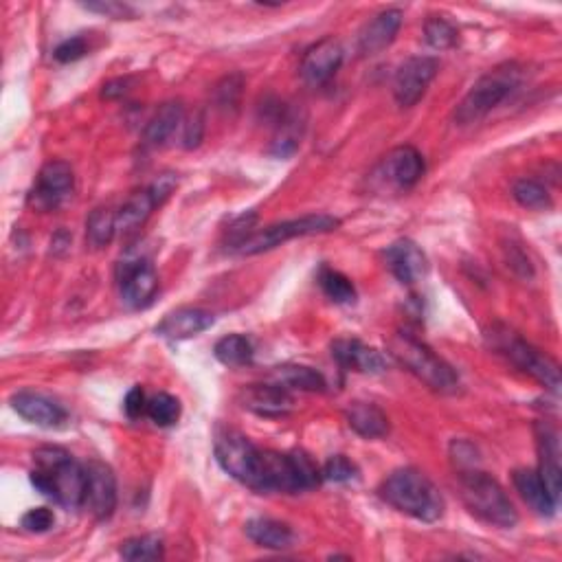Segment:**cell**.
I'll use <instances>...</instances> for the list:
<instances>
[{"mask_svg": "<svg viewBox=\"0 0 562 562\" xmlns=\"http://www.w3.org/2000/svg\"><path fill=\"white\" fill-rule=\"evenodd\" d=\"M31 483L62 508H80L86 494V466L62 446H40L33 451Z\"/></svg>", "mask_w": 562, "mask_h": 562, "instance_id": "obj_1", "label": "cell"}, {"mask_svg": "<svg viewBox=\"0 0 562 562\" xmlns=\"http://www.w3.org/2000/svg\"><path fill=\"white\" fill-rule=\"evenodd\" d=\"M380 497L391 508L424 523H435L444 514V497L435 483L415 468H400L380 486Z\"/></svg>", "mask_w": 562, "mask_h": 562, "instance_id": "obj_2", "label": "cell"}, {"mask_svg": "<svg viewBox=\"0 0 562 562\" xmlns=\"http://www.w3.org/2000/svg\"><path fill=\"white\" fill-rule=\"evenodd\" d=\"M457 488L468 512L475 514L483 523L503 527V530H510L519 523V512H516L510 497L505 494L501 483L490 477L488 472L477 468L459 470Z\"/></svg>", "mask_w": 562, "mask_h": 562, "instance_id": "obj_3", "label": "cell"}, {"mask_svg": "<svg viewBox=\"0 0 562 562\" xmlns=\"http://www.w3.org/2000/svg\"><path fill=\"white\" fill-rule=\"evenodd\" d=\"M521 77L523 71L516 62L499 64L486 75H481L455 108L453 117L457 126H470V123L481 121L519 88Z\"/></svg>", "mask_w": 562, "mask_h": 562, "instance_id": "obj_4", "label": "cell"}, {"mask_svg": "<svg viewBox=\"0 0 562 562\" xmlns=\"http://www.w3.org/2000/svg\"><path fill=\"white\" fill-rule=\"evenodd\" d=\"M391 354L429 389L440 393H455L459 389V376L455 369L442 356H437L429 345L415 339L413 334L400 332L393 336Z\"/></svg>", "mask_w": 562, "mask_h": 562, "instance_id": "obj_5", "label": "cell"}, {"mask_svg": "<svg viewBox=\"0 0 562 562\" xmlns=\"http://www.w3.org/2000/svg\"><path fill=\"white\" fill-rule=\"evenodd\" d=\"M486 339L494 352L508 358V361L519 367L521 372L530 374L549 391L554 393L560 391L558 363L554 358L543 354L541 350H536V347L527 343L525 339H521L519 334L508 328V325H501V323L492 325V328L486 332Z\"/></svg>", "mask_w": 562, "mask_h": 562, "instance_id": "obj_6", "label": "cell"}, {"mask_svg": "<svg viewBox=\"0 0 562 562\" xmlns=\"http://www.w3.org/2000/svg\"><path fill=\"white\" fill-rule=\"evenodd\" d=\"M213 451H216L218 464L227 475L244 483L246 488L266 494L264 451L257 448L249 437L233 429H222L216 433Z\"/></svg>", "mask_w": 562, "mask_h": 562, "instance_id": "obj_7", "label": "cell"}, {"mask_svg": "<svg viewBox=\"0 0 562 562\" xmlns=\"http://www.w3.org/2000/svg\"><path fill=\"white\" fill-rule=\"evenodd\" d=\"M341 227V220L328 216V213H312V216H303L295 220H284L271 224V227L251 231L246 238L235 246V251L242 255H257L264 251L277 249L279 244L295 238H306V235H321L330 233Z\"/></svg>", "mask_w": 562, "mask_h": 562, "instance_id": "obj_8", "label": "cell"}, {"mask_svg": "<svg viewBox=\"0 0 562 562\" xmlns=\"http://www.w3.org/2000/svg\"><path fill=\"white\" fill-rule=\"evenodd\" d=\"M121 299L132 310L148 308L159 292V275L148 255L130 251L119 264Z\"/></svg>", "mask_w": 562, "mask_h": 562, "instance_id": "obj_9", "label": "cell"}, {"mask_svg": "<svg viewBox=\"0 0 562 562\" xmlns=\"http://www.w3.org/2000/svg\"><path fill=\"white\" fill-rule=\"evenodd\" d=\"M73 167L66 161H49L38 174V181L29 191V207L36 211H55L73 194Z\"/></svg>", "mask_w": 562, "mask_h": 562, "instance_id": "obj_10", "label": "cell"}, {"mask_svg": "<svg viewBox=\"0 0 562 562\" xmlns=\"http://www.w3.org/2000/svg\"><path fill=\"white\" fill-rule=\"evenodd\" d=\"M86 494L84 508L97 521H108L117 510V477L112 468L99 459L86 462Z\"/></svg>", "mask_w": 562, "mask_h": 562, "instance_id": "obj_11", "label": "cell"}, {"mask_svg": "<svg viewBox=\"0 0 562 562\" xmlns=\"http://www.w3.org/2000/svg\"><path fill=\"white\" fill-rule=\"evenodd\" d=\"M437 71H440V62L435 58H426V55L409 58L400 66L396 80H393V97L402 108L415 106L435 80Z\"/></svg>", "mask_w": 562, "mask_h": 562, "instance_id": "obj_12", "label": "cell"}, {"mask_svg": "<svg viewBox=\"0 0 562 562\" xmlns=\"http://www.w3.org/2000/svg\"><path fill=\"white\" fill-rule=\"evenodd\" d=\"M343 64V47L339 40L323 38L317 44L303 53L301 58V77L310 86H321L330 82L334 73L341 69Z\"/></svg>", "mask_w": 562, "mask_h": 562, "instance_id": "obj_13", "label": "cell"}, {"mask_svg": "<svg viewBox=\"0 0 562 562\" xmlns=\"http://www.w3.org/2000/svg\"><path fill=\"white\" fill-rule=\"evenodd\" d=\"M536 446H538V477L543 479L547 492L552 494L556 505L560 503L562 470H560V440L554 426L545 422L536 424Z\"/></svg>", "mask_w": 562, "mask_h": 562, "instance_id": "obj_14", "label": "cell"}, {"mask_svg": "<svg viewBox=\"0 0 562 562\" xmlns=\"http://www.w3.org/2000/svg\"><path fill=\"white\" fill-rule=\"evenodd\" d=\"M240 404L255 415H262V418H284L295 407V398L290 396V391L286 387L277 385H246L242 387Z\"/></svg>", "mask_w": 562, "mask_h": 562, "instance_id": "obj_15", "label": "cell"}, {"mask_svg": "<svg viewBox=\"0 0 562 562\" xmlns=\"http://www.w3.org/2000/svg\"><path fill=\"white\" fill-rule=\"evenodd\" d=\"M11 409H14L22 420H27L42 429H60L66 424L69 415L58 402L42 396L36 391H18L11 396Z\"/></svg>", "mask_w": 562, "mask_h": 562, "instance_id": "obj_16", "label": "cell"}, {"mask_svg": "<svg viewBox=\"0 0 562 562\" xmlns=\"http://www.w3.org/2000/svg\"><path fill=\"white\" fill-rule=\"evenodd\" d=\"M385 262L391 275L396 277L400 284H415L426 273H429V260H426L424 251L413 240H398L385 251Z\"/></svg>", "mask_w": 562, "mask_h": 562, "instance_id": "obj_17", "label": "cell"}, {"mask_svg": "<svg viewBox=\"0 0 562 562\" xmlns=\"http://www.w3.org/2000/svg\"><path fill=\"white\" fill-rule=\"evenodd\" d=\"M332 356L343 369L358 374H385L387 372V361L376 347H369L358 339H336L332 343Z\"/></svg>", "mask_w": 562, "mask_h": 562, "instance_id": "obj_18", "label": "cell"}, {"mask_svg": "<svg viewBox=\"0 0 562 562\" xmlns=\"http://www.w3.org/2000/svg\"><path fill=\"white\" fill-rule=\"evenodd\" d=\"M213 323H216V319H213L209 310L185 306L165 314L163 321L156 325V334L163 336L167 341H185L209 330Z\"/></svg>", "mask_w": 562, "mask_h": 562, "instance_id": "obj_19", "label": "cell"}, {"mask_svg": "<svg viewBox=\"0 0 562 562\" xmlns=\"http://www.w3.org/2000/svg\"><path fill=\"white\" fill-rule=\"evenodd\" d=\"M382 174L398 189H411L413 185H418L420 178L424 176L422 154L411 148V145H400V148L391 150L385 156V161H382Z\"/></svg>", "mask_w": 562, "mask_h": 562, "instance_id": "obj_20", "label": "cell"}, {"mask_svg": "<svg viewBox=\"0 0 562 562\" xmlns=\"http://www.w3.org/2000/svg\"><path fill=\"white\" fill-rule=\"evenodd\" d=\"M402 27V11L385 9L374 20H369L358 36V51L363 55H378L391 47Z\"/></svg>", "mask_w": 562, "mask_h": 562, "instance_id": "obj_21", "label": "cell"}, {"mask_svg": "<svg viewBox=\"0 0 562 562\" xmlns=\"http://www.w3.org/2000/svg\"><path fill=\"white\" fill-rule=\"evenodd\" d=\"M185 121V110L181 101H167L154 112L143 132V145L148 148H161L172 137L176 128H181Z\"/></svg>", "mask_w": 562, "mask_h": 562, "instance_id": "obj_22", "label": "cell"}, {"mask_svg": "<svg viewBox=\"0 0 562 562\" xmlns=\"http://www.w3.org/2000/svg\"><path fill=\"white\" fill-rule=\"evenodd\" d=\"M347 424L365 440H380L389 433V418L380 407L372 402H354L350 409L345 411Z\"/></svg>", "mask_w": 562, "mask_h": 562, "instance_id": "obj_23", "label": "cell"}, {"mask_svg": "<svg viewBox=\"0 0 562 562\" xmlns=\"http://www.w3.org/2000/svg\"><path fill=\"white\" fill-rule=\"evenodd\" d=\"M512 479H514V486H516V490H519L523 501L530 505V508L536 514L554 516V512L558 510V505L552 499V494L547 492L545 483H543L541 477H538L536 470H527V468L514 470Z\"/></svg>", "mask_w": 562, "mask_h": 562, "instance_id": "obj_24", "label": "cell"}, {"mask_svg": "<svg viewBox=\"0 0 562 562\" xmlns=\"http://www.w3.org/2000/svg\"><path fill=\"white\" fill-rule=\"evenodd\" d=\"M156 207H159V202H156L148 187L137 191V194H132L126 200V205L117 211V231L123 235L137 233L143 224L150 220Z\"/></svg>", "mask_w": 562, "mask_h": 562, "instance_id": "obj_25", "label": "cell"}, {"mask_svg": "<svg viewBox=\"0 0 562 562\" xmlns=\"http://www.w3.org/2000/svg\"><path fill=\"white\" fill-rule=\"evenodd\" d=\"M277 123L279 126H277L275 141L271 145V154L279 156V159H288V156L295 154L299 148L303 126H306V115L297 108H286V110H279Z\"/></svg>", "mask_w": 562, "mask_h": 562, "instance_id": "obj_26", "label": "cell"}, {"mask_svg": "<svg viewBox=\"0 0 562 562\" xmlns=\"http://www.w3.org/2000/svg\"><path fill=\"white\" fill-rule=\"evenodd\" d=\"M244 532L255 545H260L264 549H277V552L288 549L292 547V543H295V532H292V527L275 519H251L244 525Z\"/></svg>", "mask_w": 562, "mask_h": 562, "instance_id": "obj_27", "label": "cell"}, {"mask_svg": "<svg viewBox=\"0 0 562 562\" xmlns=\"http://www.w3.org/2000/svg\"><path fill=\"white\" fill-rule=\"evenodd\" d=\"M273 378L277 385L295 391H308V393H321L328 389L323 374L308 365H281L273 369Z\"/></svg>", "mask_w": 562, "mask_h": 562, "instance_id": "obj_28", "label": "cell"}, {"mask_svg": "<svg viewBox=\"0 0 562 562\" xmlns=\"http://www.w3.org/2000/svg\"><path fill=\"white\" fill-rule=\"evenodd\" d=\"M213 354H216L218 361L227 367H244L253 363V345L242 334H229L224 336L213 347Z\"/></svg>", "mask_w": 562, "mask_h": 562, "instance_id": "obj_29", "label": "cell"}, {"mask_svg": "<svg viewBox=\"0 0 562 562\" xmlns=\"http://www.w3.org/2000/svg\"><path fill=\"white\" fill-rule=\"evenodd\" d=\"M117 233V213L110 209H95L86 220V242L93 249H104Z\"/></svg>", "mask_w": 562, "mask_h": 562, "instance_id": "obj_30", "label": "cell"}, {"mask_svg": "<svg viewBox=\"0 0 562 562\" xmlns=\"http://www.w3.org/2000/svg\"><path fill=\"white\" fill-rule=\"evenodd\" d=\"M319 286L325 292V297L334 303H341V306H350V303L356 301V288L352 284V279L345 277L339 271H334V268L328 266L321 268Z\"/></svg>", "mask_w": 562, "mask_h": 562, "instance_id": "obj_31", "label": "cell"}, {"mask_svg": "<svg viewBox=\"0 0 562 562\" xmlns=\"http://www.w3.org/2000/svg\"><path fill=\"white\" fill-rule=\"evenodd\" d=\"M119 554L123 560H130V562H152V560H161L165 556V547L159 536L145 534V536L130 538V541L123 543Z\"/></svg>", "mask_w": 562, "mask_h": 562, "instance_id": "obj_32", "label": "cell"}, {"mask_svg": "<svg viewBox=\"0 0 562 562\" xmlns=\"http://www.w3.org/2000/svg\"><path fill=\"white\" fill-rule=\"evenodd\" d=\"M512 196L525 209H549L552 207V198L545 185H541L534 178H521L512 187Z\"/></svg>", "mask_w": 562, "mask_h": 562, "instance_id": "obj_33", "label": "cell"}, {"mask_svg": "<svg viewBox=\"0 0 562 562\" xmlns=\"http://www.w3.org/2000/svg\"><path fill=\"white\" fill-rule=\"evenodd\" d=\"M148 418L156 426H174L181 420V402L170 393H156L154 398L148 400Z\"/></svg>", "mask_w": 562, "mask_h": 562, "instance_id": "obj_34", "label": "cell"}, {"mask_svg": "<svg viewBox=\"0 0 562 562\" xmlns=\"http://www.w3.org/2000/svg\"><path fill=\"white\" fill-rule=\"evenodd\" d=\"M424 38L437 51L451 49V47H455V42H457V29H455L453 22H448L446 18L433 16V18L426 20Z\"/></svg>", "mask_w": 562, "mask_h": 562, "instance_id": "obj_35", "label": "cell"}, {"mask_svg": "<svg viewBox=\"0 0 562 562\" xmlns=\"http://www.w3.org/2000/svg\"><path fill=\"white\" fill-rule=\"evenodd\" d=\"M242 88H244V75L242 73H231L213 88V99H216L218 108L222 110H235L240 104L242 97Z\"/></svg>", "mask_w": 562, "mask_h": 562, "instance_id": "obj_36", "label": "cell"}, {"mask_svg": "<svg viewBox=\"0 0 562 562\" xmlns=\"http://www.w3.org/2000/svg\"><path fill=\"white\" fill-rule=\"evenodd\" d=\"M321 475H323L325 481L350 483V481L358 479V468H356L352 459H347L345 455H334L321 468Z\"/></svg>", "mask_w": 562, "mask_h": 562, "instance_id": "obj_37", "label": "cell"}, {"mask_svg": "<svg viewBox=\"0 0 562 562\" xmlns=\"http://www.w3.org/2000/svg\"><path fill=\"white\" fill-rule=\"evenodd\" d=\"M88 53V42L84 36H73L69 40H64L62 44H58L53 51V58L62 62V64H71L82 60L84 55Z\"/></svg>", "mask_w": 562, "mask_h": 562, "instance_id": "obj_38", "label": "cell"}, {"mask_svg": "<svg viewBox=\"0 0 562 562\" xmlns=\"http://www.w3.org/2000/svg\"><path fill=\"white\" fill-rule=\"evenodd\" d=\"M55 525V514L49 508H33L22 516V527L31 534H44Z\"/></svg>", "mask_w": 562, "mask_h": 562, "instance_id": "obj_39", "label": "cell"}, {"mask_svg": "<svg viewBox=\"0 0 562 562\" xmlns=\"http://www.w3.org/2000/svg\"><path fill=\"white\" fill-rule=\"evenodd\" d=\"M84 9L93 11V14L99 16H106V18H132L134 16V9L130 5H123V3H115V0H99V3H84Z\"/></svg>", "mask_w": 562, "mask_h": 562, "instance_id": "obj_40", "label": "cell"}, {"mask_svg": "<svg viewBox=\"0 0 562 562\" xmlns=\"http://www.w3.org/2000/svg\"><path fill=\"white\" fill-rule=\"evenodd\" d=\"M183 148L187 150H194L200 145L202 141V134H205V117H202V112H196L194 117H191L187 123H183Z\"/></svg>", "mask_w": 562, "mask_h": 562, "instance_id": "obj_41", "label": "cell"}, {"mask_svg": "<svg viewBox=\"0 0 562 562\" xmlns=\"http://www.w3.org/2000/svg\"><path fill=\"white\" fill-rule=\"evenodd\" d=\"M123 411L130 420H139L143 413H148V398H145V391L141 387H132L128 391L126 400H123Z\"/></svg>", "mask_w": 562, "mask_h": 562, "instance_id": "obj_42", "label": "cell"}, {"mask_svg": "<svg viewBox=\"0 0 562 562\" xmlns=\"http://www.w3.org/2000/svg\"><path fill=\"white\" fill-rule=\"evenodd\" d=\"M176 185H178L176 174L165 172L161 176H156L154 181L148 185V189L152 191V196L156 198V202H159V207H161L163 202L172 196V191L176 189Z\"/></svg>", "mask_w": 562, "mask_h": 562, "instance_id": "obj_43", "label": "cell"}, {"mask_svg": "<svg viewBox=\"0 0 562 562\" xmlns=\"http://www.w3.org/2000/svg\"><path fill=\"white\" fill-rule=\"evenodd\" d=\"M128 80H123V77H119V80H112L108 84H104V95L106 99H117V97H123L128 93Z\"/></svg>", "mask_w": 562, "mask_h": 562, "instance_id": "obj_44", "label": "cell"}]
</instances>
